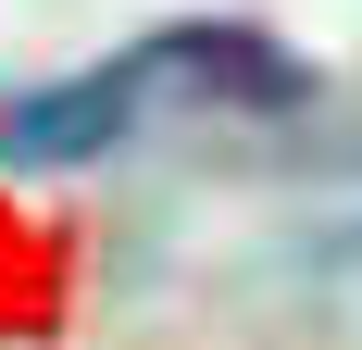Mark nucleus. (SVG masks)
<instances>
[{"label": "nucleus", "instance_id": "f257e3e1", "mask_svg": "<svg viewBox=\"0 0 362 350\" xmlns=\"http://www.w3.org/2000/svg\"><path fill=\"white\" fill-rule=\"evenodd\" d=\"M150 88H163V38H150V50H125V63H100V75H63V88L0 101V163H25V175L100 163V150L150 113Z\"/></svg>", "mask_w": 362, "mask_h": 350}]
</instances>
